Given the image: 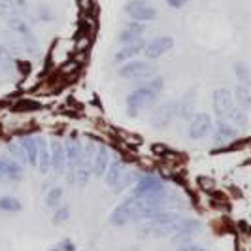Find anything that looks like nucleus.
Returning <instances> with one entry per match:
<instances>
[{"label":"nucleus","instance_id":"f257e3e1","mask_svg":"<svg viewBox=\"0 0 251 251\" xmlns=\"http://www.w3.org/2000/svg\"><path fill=\"white\" fill-rule=\"evenodd\" d=\"M163 89H164L163 77H151V79H148L146 85L134 89L126 97V113L130 117H136L144 108H148L151 102L163 93Z\"/></svg>","mask_w":251,"mask_h":251},{"label":"nucleus","instance_id":"f03ea898","mask_svg":"<svg viewBox=\"0 0 251 251\" xmlns=\"http://www.w3.org/2000/svg\"><path fill=\"white\" fill-rule=\"evenodd\" d=\"M128 221H142V202L134 197L125 199L110 215L113 226H125Z\"/></svg>","mask_w":251,"mask_h":251},{"label":"nucleus","instance_id":"7ed1b4c3","mask_svg":"<svg viewBox=\"0 0 251 251\" xmlns=\"http://www.w3.org/2000/svg\"><path fill=\"white\" fill-rule=\"evenodd\" d=\"M132 179H134V174L128 170V166L123 161H112L104 174V181L108 187L113 189V193H121L123 189L130 185Z\"/></svg>","mask_w":251,"mask_h":251},{"label":"nucleus","instance_id":"20e7f679","mask_svg":"<svg viewBox=\"0 0 251 251\" xmlns=\"http://www.w3.org/2000/svg\"><path fill=\"white\" fill-rule=\"evenodd\" d=\"M123 12L132 21H138V23H150L153 19H157V10L148 0H128L123 6Z\"/></svg>","mask_w":251,"mask_h":251},{"label":"nucleus","instance_id":"39448f33","mask_svg":"<svg viewBox=\"0 0 251 251\" xmlns=\"http://www.w3.org/2000/svg\"><path fill=\"white\" fill-rule=\"evenodd\" d=\"M164 187H166V181H164L163 177L155 176V174H148V176H142L138 181H136V185L132 189V195H130V197L144 201V199L153 197L155 193L163 191Z\"/></svg>","mask_w":251,"mask_h":251},{"label":"nucleus","instance_id":"423d86ee","mask_svg":"<svg viewBox=\"0 0 251 251\" xmlns=\"http://www.w3.org/2000/svg\"><path fill=\"white\" fill-rule=\"evenodd\" d=\"M212 128H214L212 115H208V113H195L189 119L187 136L191 140H204L206 136L212 134Z\"/></svg>","mask_w":251,"mask_h":251},{"label":"nucleus","instance_id":"0eeeda50","mask_svg":"<svg viewBox=\"0 0 251 251\" xmlns=\"http://www.w3.org/2000/svg\"><path fill=\"white\" fill-rule=\"evenodd\" d=\"M119 75L123 79H151L155 75V68L148 61H126L119 68Z\"/></svg>","mask_w":251,"mask_h":251},{"label":"nucleus","instance_id":"6e6552de","mask_svg":"<svg viewBox=\"0 0 251 251\" xmlns=\"http://www.w3.org/2000/svg\"><path fill=\"white\" fill-rule=\"evenodd\" d=\"M177 115V100H166L159 108H155V112L151 115V126L157 130H163L170 125Z\"/></svg>","mask_w":251,"mask_h":251},{"label":"nucleus","instance_id":"1a4fd4ad","mask_svg":"<svg viewBox=\"0 0 251 251\" xmlns=\"http://www.w3.org/2000/svg\"><path fill=\"white\" fill-rule=\"evenodd\" d=\"M174 38L172 36H159V38H153L151 42H148L146 46H144V50L142 53L146 55V59L148 61H157V59H161L163 55H166L168 51L174 48Z\"/></svg>","mask_w":251,"mask_h":251},{"label":"nucleus","instance_id":"9d476101","mask_svg":"<svg viewBox=\"0 0 251 251\" xmlns=\"http://www.w3.org/2000/svg\"><path fill=\"white\" fill-rule=\"evenodd\" d=\"M212 102H214V112L219 119H225L226 113L234 108V97L232 91L228 89H215L212 95Z\"/></svg>","mask_w":251,"mask_h":251},{"label":"nucleus","instance_id":"9b49d317","mask_svg":"<svg viewBox=\"0 0 251 251\" xmlns=\"http://www.w3.org/2000/svg\"><path fill=\"white\" fill-rule=\"evenodd\" d=\"M50 170L57 176H63L66 172V155H64V144L61 140L50 142Z\"/></svg>","mask_w":251,"mask_h":251},{"label":"nucleus","instance_id":"f8f14e48","mask_svg":"<svg viewBox=\"0 0 251 251\" xmlns=\"http://www.w3.org/2000/svg\"><path fill=\"white\" fill-rule=\"evenodd\" d=\"M212 136H214L215 146H223V144H228L234 138H238V128L234 125H230L226 119H219L217 123H214Z\"/></svg>","mask_w":251,"mask_h":251},{"label":"nucleus","instance_id":"ddd939ff","mask_svg":"<svg viewBox=\"0 0 251 251\" xmlns=\"http://www.w3.org/2000/svg\"><path fill=\"white\" fill-rule=\"evenodd\" d=\"M64 144V155H66V170H68V177L74 174L79 166V159H81V142L77 138H66Z\"/></svg>","mask_w":251,"mask_h":251},{"label":"nucleus","instance_id":"4468645a","mask_svg":"<svg viewBox=\"0 0 251 251\" xmlns=\"http://www.w3.org/2000/svg\"><path fill=\"white\" fill-rule=\"evenodd\" d=\"M0 174L4 177V181L17 183L23 179V164H19L12 157H2L0 159Z\"/></svg>","mask_w":251,"mask_h":251},{"label":"nucleus","instance_id":"2eb2a0df","mask_svg":"<svg viewBox=\"0 0 251 251\" xmlns=\"http://www.w3.org/2000/svg\"><path fill=\"white\" fill-rule=\"evenodd\" d=\"M110 163H112V153H110V150H108V146L99 144V146H97V153H95V159H93L91 172H93L97 177H104Z\"/></svg>","mask_w":251,"mask_h":251},{"label":"nucleus","instance_id":"dca6fc26","mask_svg":"<svg viewBox=\"0 0 251 251\" xmlns=\"http://www.w3.org/2000/svg\"><path fill=\"white\" fill-rule=\"evenodd\" d=\"M197 93L199 89L193 87V91H187L181 100H177V117L189 121L195 115V106H197Z\"/></svg>","mask_w":251,"mask_h":251},{"label":"nucleus","instance_id":"f3484780","mask_svg":"<svg viewBox=\"0 0 251 251\" xmlns=\"http://www.w3.org/2000/svg\"><path fill=\"white\" fill-rule=\"evenodd\" d=\"M144 46H146V42H144L142 38H140V40H136V42L125 44L121 50L115 53V57H113V63L123 64V63H126V61H132L136 55H140V53H142Z\"/></svg>","mask_w":251,"mask_h":251},{"label":"nucleus","instance_id":"a211bd4d","mask_svg":"<svg viewBox=\"0 0 251 251\" xmlns=\"http://www.w3.org/2000/svg\"><path fill=\"white\" fill-rule=\"evenodd\" d=\"M36 168L42 174L50 172V142L44 136H36Z\"/></svg>","mask_w":251,"mask_h":251},{"label":"nucleus","instance_id":"6ab92c4d","mask_svg":"<svg viewBox=\"0 0 251 251\" xmlns=\"http://www.w3.org/2000/svg\"><path fill=\"white\" fill-rule=\"evenodd\" d=\"M144 32H146V25H144V23L130 21V23H126L125 28L121 30V34H119V44L125 46V44H130V42H136V40L142 38Z\"/></svg>","mask_w":251,"mask_h":251},{"label":"nucleus","instance_id":"aec40b11","mask_svg":"<svg viewBox=\"0 0 251 251\" xmlns=\"http://www.w3.org/2000/svg\"><path fill=\"white\" fill-rule=\"evenodd\" d=\"M19 146H21V150L25 153L26 164L32 166V168H36V150H38L36 136H23V138H19Z\"/></svg>","mask_w":251,"mask_h":251},{"label":"nucleus","instance_id":"412c9836","mask_svg":"<svg viewBox=\"0 0 251 251\" xmlns=\"http://www.w3.org/2000/svg\"><path fill=\"white\" fill-rule=\"evenodd\" d=\"M8 26H10V30H13L15 34H19L21 38L34 36L32 26L28 25L23 17H19V15H10V17H8Z\"/></svg>","mask_w":251,"mask_h":251},{"label":"nucleus","instance_id":"4be33fe9","mask_svg":"<svg viewBox=\"0 0 251 251\" xmlns=\"http://www.w3.org/2000/svg\"><path fill=\"white\" fill-rule=\"evenodd\" d=\"M0 70L6 74H13L17 70V59L13 57L12 50L2 44H0Z\"/></svg>","mask_w":251,"mask_h":251},{"label":"nucleus","instance_id":"5701e85b","mask_svg":"<svg viewBox=\"0 0 251 251\" xmlns=\"http://www.w3.org/2000/svg\"><path fill=\"white\" fill-rule=\"evenodd\" d=\"M225 119L228 121V123H230V125L236 126V128H244V126H248V123H250V115H248V110H246V108H242V106H236V108H232L230 112L226 113Z\"/></svg>","mask_w":251,"mask_h":251},{"label":"nucleus","instance_id":"b1692460","mask_svg":"<svg viewBox=\"0 0 251 251\" xmlns=\"http://www.w3.org/2000/svg\"><path fill=\"white\" fill-rule=\"evenodd\" d=\"M232 97H234V100L238 102L242 108H246V110H250L251 108V89H250V85H244V83L236 85L234 93H232Z\"/></svg>","mask_w":251,"mask_h":251},{"label":"nucleus","instance_id":"393cba45","mask_svg":"<svg viewBox=\"0 0 251 251\" xmlns=\"http://www.w3.org/2000/svg\"><path fill=\"white\" fill-rule=\"evenodd\" d=\"M23 210V204L19 199H15V197H10V195H6V197H0V212H8V214H17V212H21Z\"/></svg>","mask_w":251,"mask_h":251},{"label":"nucleus","instance_id":"a878e982","mask_svg":"<svg viewBox=\"0 0 251 251\" xmlns=\"http://www.w3.org/2000/svg\"><path fill=\"white\" fill-rule=\"evenodd\" d=\"M232 72H234V75L240 79V83L250 85L251 72H250V64L246 63V61H236V63L232 64Z\"/></svg>","mask_w":251,"mask_h":251},{"label":"nucleus","instance_id":"bb28decb","mask_svg":"<svg viewBox=\"0 0 251 251\" xmlns=\"http://www.w3.org/2000/svg\"><path fill=\"white\" fill-rule=\"evenodd\" d=\"M63 197H64V191L61 187H53L46 195V204L50 206V208H59L61 206V202H63Z\"/></svg>","mask_w":251,"mask_h":251},{"label":"nucleus","instance_id":"cd10ccee","mask_svg":"<svg viewBox=\"0 0 251 251\" xmlns=\"http://www.w3.org/2000/svg\"><path fill=\"white\" fill-rule=\"evenodd\" d=\"M6 151H8L19 164H26V157H25V153H23V150H21V146H19V142H8V144H6Z\"/></svg>","mask_w":251,"mask_h":251},{"label":"nucleus","instance_id":"c85d7f7f","mask_svg":"<svg viewBox=\"0 0 251 251\" xmlns=\"http://www.w3.org/2000/svg\"><path fill=\"white\" fill-rule=\"evenodd\" d=\"M70 217V208L68 206H59V208H55V214H53V223H64L66 219Z\"/></svg>","mask_w":251,"mask_h":251},{"label":"nucleus","instance_id":"c756f323","mask_svg":"<svg viewBox=\"0 0 251 251\" xmlns=\"http://www.w3.org/2000/svg\"><path fill=\"white\" fill-rule=\"evenodd\" d=\"M36 17L40 19V21L50 23V21H53V19H55V13L51 12L48 6H40V8L36 10Z\"/></svg>","mask_w":251,"mask_h":251},{"label":"nucleus","instance_id":"7c9ffc66","mask_svg":"<svg viewBox=\"0 0 251 251\" xmlns=\"http://www.w3.org/2000/svg\"><path fill=\"white\" fill-rule=\"evenodd\" d=\"M177 251H208V250H206V248H202V246H199V244H191V242H187V244L179 246Z\"/></svg>","mask_w":251,"mask_h":251},{"label":"nucleus","instance_id":"2f4dec72","mask_svg":"<svg viewBox=\"0 0 251 251\" xmlns=\"http://www.w3.org/2000/svg\"><path fill=\"white\" fill-rule=\"evenodd\" d=\"M187 2H189V0H166V4H168L170 8H174V10H179V8H183Z\"/></svg>","mask_w":251,"mask_h":251}]
</instances>
